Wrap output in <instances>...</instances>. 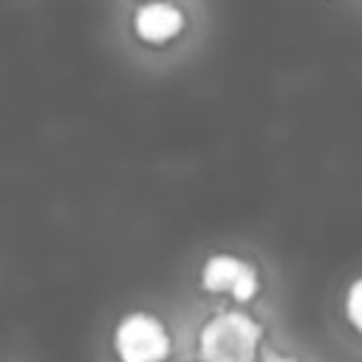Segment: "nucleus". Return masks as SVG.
Listing matches in <instances>:
<instances>
[{"instance_id": "1", "label": "nucleus", "mask_w": 362, "mask_h": 362, "mask_svg": "<svg viewBox=\"0 0 362 362\" xmlns=\"http://www.w3.org/2000/svg\"><path fill=\"white\" fill-rule=\"evenodd\" d=\"M263 325L246 311L229 308L209 317L198 334L201 362H257Z\"/></svg>"}, {"instance_id": "2", "label": "nucleus", "mask_w": 362, "mask_h": 362, "mask_svg": "<svg viewBox=\"0 0 362 362\" xmlns=\"http://www.w3.org/2000/svg\"><path fill=\"white\" fill-rule=\"evenodd\" d=\"M170 334L164 322L147 311H130L113 331V351L119 362H164L170 356Z\"/></svg>"}, {"instance_id": "3", "label": "nucleus", "mask_w": 362, "mask_h": 362, "mask_svg": "<svg viewBox=\"0 0 362 362\" xmlns=\"http://www.w3.org/2000/svg\"><path fill=\"white\" fill-rule=\"evenodd\" d=\"M201 286L212 294H229L235 303H249L260 291V274L249 260L218 252L204 263Z\"/></svg>"}, {"instance_id": "4", "label": "nucleus", "mask_w": 362, "mask_h": 362, "mask_svg": "<svg viewBox=\"0 0 362 362\" xmlns=\"http://www.w3.org/2000/svg\"><path fill=\"white\" fill-rule=\"evenodd\" d=\"M133 28L136 34L144 40V42H153V45H161V42H170L173 37L181 34L184 28V14L181 8H175L173 3H147L136 11V20H133Z\"/></svg>"}, {"instance_id": "5", "label": "nucleus", "mask_w": 362, "mask_h": 362, "mask_svg": "<svg viewBox=\"0 0 362 362\" xmlns=\"http://www.w3.org/2000/svg\"><path fill=\"white\" fill-rule=\"evenodd\" d=\"M345 317L351 328L362 334V277H356L345 291Z\"/></svg>"}, {"instance_id": "6", "label": "nucleus", "mask_w": 362, "mask_h": 362, "mask_svg": "<svg viewBox=\"0 0 362 362\" xmlns=\"http://www.w3.org/2000/svg\"><path fill=\"white\" fill-rule=\"evenodd\" d=\"M257 362H300L297 356H291V354H283V351H274V348H269V351H263L260 354V359Z\"/></svg>"}]
</instances>
